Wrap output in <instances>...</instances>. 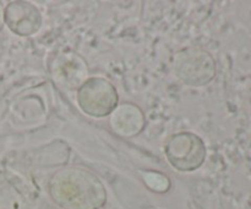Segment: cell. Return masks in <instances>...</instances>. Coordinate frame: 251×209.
<instances>
[{
	"label": "cell",
	"instance_id": "obj_2",
	"mask_svg": "<svg viewBox=\"0 0 251 209\" xmlns=\"http://www.w3.org/2000/svg\"><path fill=\"white\" fill-rule=\"evenodd\" d=\"M174 75L188 86H205L215 79L216 61L201 47H186L174 56Z\"/></svg>",
	"mask_w": 251,
	"mask_h": 209
},
{
	"label": "cell",
	"instance_id": "obj_6",
	"mask_svg": "<svg viewBox=\"0 0 251 209\" xmlns=\"http://www.w3.org/2000/svg\"><path fill=\"white\" fill-rule=\"evenodd\" d=\"M4 20L12 32L22 37L36 33L42 25V15L33 4L27 1H14L7 5Z\"/></svg>",
	"mask_w": 251,
	"mask_h": 209
},
{
	"label": "cell",
	"instance_id": "obj_5",
	"mask_svg": "<svg viewBox=\"0 0 251 209\" xmlns=\"http://www.w3.org/2000/svg\"><path fill=\"white\" fill-rule=\"evenodd\" d=\"M54 83L65 90H77L90 76L85 59L75 52L58 54L50 64Z\"/></svg>",
	"mask_w": 251,
	"mask_h": 209
},
{
	"label": "cell",
	"instance_id": "obj_1",
	"mask_svg": "<svg viewBox=\"0 0 251 209\" xmlns=\"http://www.w3.org/2000/svg\"><path fill=\"white\" fill-rule=\"evenodd\" d=\"M48 193L61 209H102L107 203L103 182L81 166H65L54 172L48 182Z\"/></svg>",
	"mask_w": 251,
	"mask_h": 209
},
{
	"label": "cell",
	"instance_id": "obj_7",
	"mask_svg": "<svg viewBox=\"0 0 251 209\" xmlns=\"http://www.w3.org/2000/svg\"><path fill=\"white\" fill-rule=\"evenodd\" d=\"M108 117L110 129L122 138L136 137L146 125L144 111L131 102H124L120 105L118 103L117 107Z\"/></svg>",
	"mask_w": 251,
	"mask_h": 209
},
{
	"label": "cell",
	"instance_id": "obj_4",
	"mask_svg": "<svg viewBox=\"0 0 251 209\" xmlns=\"http://www.w3.org/2000/svg\"><path fill=\"white\" fill-rule=\"evenodd\" d=\"M169 164L181 172H191L201 167L206 159V145L198 134L180 132L173 134L164 145Z\"/></svg>",
	"mask_w": 251,
	"mask_h": 209
},
{
	"label": "cell",
	"instance_id": "obj_3",
	"mask_svg": "<svg viewBox=\"0 0 251 209\" xmlns=\"http://www.w3.org/2000/svg\"><path fill=\"white\" fill-rule=\"evenodd\" d=\"M76 100L83 113L91 117L109 116L119 102L115 86L102 76H90L76 90Z\"/></svg>",
	"mask_w": 251,
	"mask_h": 209
}]
</instances>
